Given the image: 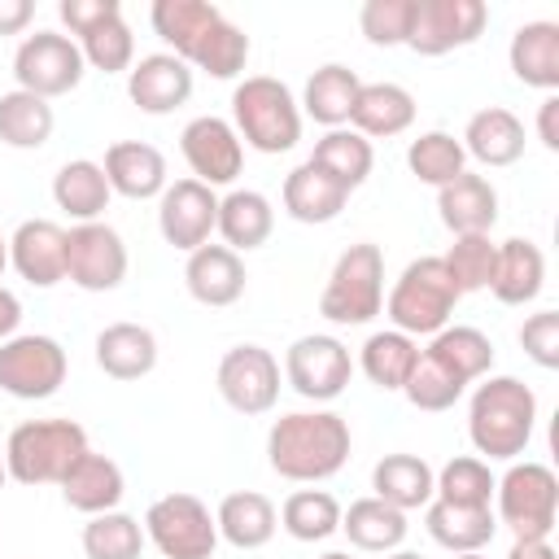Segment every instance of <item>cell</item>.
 <instances>
[{
  "label": "cell",
  "instance_id": "cell-1",
  "mask_svg": "<svg viewBox=\"0 0 559 559\" xmlns=\"http://www.w3.org/2000/svg\"><path fill=\"white\" fill-rule=\"evenodd\" d=\"M148 22L188 70L210 79H236L249 61V35L210 0H153Z\"/></svg>",
  "mask_w": 559,
  "mask_h": 559
},
{
  "label": "cell",
  "instance_id": "cell-2",
  "mask_svg": "<svg viewBox=\"0 0 559 559\" xmlns=\"http://www.w3.org/2000/svg\"><path fill=\"white\" fill-rule=\"evenodd\" d=\"M349 424L336 411H288L271 424L266 432V463L275 476L297 480V485H319L336 476L349 459Z\"/></svg>",
  "mask_w": 559,
  "mask_h": 559
},
{
  "label": "cell",
  "instance_id": "cell-3",
  "mask_svg": "<svg viewBox=\"0 0 559 559\" xmlns=\"http://www.w3.org/2000/svg\"><path fill=\"white\" fill-rule=\"evenodd\" d=\"M537 428V397L515 376H485L467 402V437L476 459H507L515 463Z\"/></svg>",
  "mask_w": 559,
  "mask_h": 559
},
{
  "label": "cell",
  "instance_id": "cell-4",
  "mask_svg": "<svg viewBox=\"0 0 559 559\" xmlns=\"http://www.w3.org/2000/svg\"><path fill=\"white\" fill-rule=\"evenodd\" d=\"M87 432L74 419H26L4 441V472L17 485H61V476L87 454Z\"/></svg>",
  "mask_w": 559,
  "mask_h": 559
},
{
  "label": "cell",
  "instance_id": "cell-5",
  "mask_svg": "<svg viewBox=\"0 0 559 559\" xmlns=\"http://www.w3.org/2000/svg\"><path fill=\"white\" fill-rule=\"evenodd\" d=\"M231 127L240 144L258 153H288L301 140V105L288 83L271 74H249L231 92Z\"/></svg>",
  "mask_w": 559,
  "mask_h": 559
},
{
  "label": "cell",
  "instance_id": "cell-6",
  "mask_svg": "<svg viewBox=\"0 0 559 559\" xmlns=\"http://www.w3.org/2000/svg\"><path fill=\"white\" fill-rule=\"evenodd\" d=\"M459 297L463 293L454 288L441 258H415L393 280V288L384 297V314L406 336H437L441 328H450Z\"/></svg>",
  "mask_w": 559,
  "mask_h": 559
},
{
  "label": "cell",
  "instance_id": "cell-7",
  "mask_svg": "<svg viewBox=\"0 0 559 559\" xmlns=\"http://www.w3.org/2000/svg\"><path fill=\"white\" fill-rule=\"evenodd\" d=\"M380 310H384V253H380V245L358 240L336 258L328 284L319 293V314L341 328H362Z\"/></svg>",
  "mask_w": 559,
  "mask_h": 559
},
{
  "label": "cell",
  "instance_id": "cell-8",
  "mask_svg": "<svg viewBox=\"0 0 559 559\" xmlns=\"http://www.w3.org/2000/svg\"><path fill=\"white\" fill-rule=\"evenodd\" d=\"M493 515L515 533V542H550L559 520V476L546 463H511L493 485Z\"/></svg>",
  "mask_w": 559,
  "mask_h": 559
},
{
  "label": "cell",
  "instance_id": "cell-9",
  "mask_svg": "<svg viewBox=\"0 0 559 559\" xmlns=\"http://www.w3.org/2000/svg\"><path fill=\"white\" fill-rule=\"evenodd\" d=\"M57 17L79 35V52L100 74H122L135 66V35L122 17L118 0H61Z\"/></svg>",
  "mask_w": 559,
  "mask_h": 559
},
{
  "label": "cell",
  "instance_id": "cell-10",
  "mask_svg": "<svg viewBox=\"0 0 559 559\" xmlns=\"http://www.w3.org/2000/svg\"><path fill=\"white\" fill-rule=\"evenodd\" d=\"M66 349L44 332H13L0 341V393L17 402H44L66 384Z\"/></svg>",
  "mask_w": 559,
  "mask_h": 559
},
{
  "label": "cell",
  "instance_id": "cell-11",
  "mask_svg": "<svg viewBox=\"0 0 559 559\" xmlns=\"http://www.w3.org/2000/svg\"><path fill=\"white\" fill-rule=\"evenodd\" d=\"M144 537L162 559H210L218 546V524L197 493H166L144 511Z\"/></svg>",
  "mask_w": 559,
  "mask_h": 559
},
{
  "label": "cell",
  "instance_id": "cell-12",
  "mask_svg": "<svg viewBox=\"0 0 559 559\" xmlns=\"http://www.w3.org/2000/svg\"><path fill=\"white\" fill-rule=\"evenodd\" d=\"M83 70H87V61H83L79 44L70 35H61V31H35L13 52L17 87L31 92V96H44V100L74 92L83 83Z\"/></svg>",
  "mask_w": 559,
  "mask_h": 559
},
{
  "label": "cell",
  "instance_id": "cell-13",
  "mask_svg": "<svg viewBox=\"0 0 559 559\" xmlns=\"http://www.w3.org/2000/svg\"><path fill=\"white\" fill-rule=\"evenodd\" d=\"M485 22H489V9L480 0H415L406 48L419 57H445L454 48L476 44Z\"/></svg>",
  "mask_w": 559,
  "mask_h": 559
},
{
  "label": "cell",
  "instance_id": "cell-14",
  "mask_svg": "<svg viewBox=\"0 0 559 559\" xmlns=\"http://www.w3.org/2000/svg\"><path fill=\"white\" fill-rule=\"evenodd\" d=\"M349 376H354V358H349V349H345L336 336H328V332L297 336V341L288 345V354H284V380L293 384L297 397H306V402H314V406L341 397L345 384H349Z\"/></svg>",
  "mask_w": 559,
  "mask_h": 559
},
{
  "label": "cell",
  "instance_id": "cell-15",
  "mask_svg": "<svg viewBox=\"0 0 559 559\" xmlns=\"http://www.w3.org/2000/svg\"><path fill=\"white\" fill-rule=\"evenodd\" d=\"M214 384H218V397L236 415H266L280 402V362L271 349L245 341L218 358Z\"/></svg>",
  "mask_w": 559,
  "mask_h": 559
},
{
  "label": "cell",
  "instance_id": "cell-16",
  "mask_svg": "<svg viewBox=\"0 0 559 559\" xmlns=\"http://www.w3.org/2000/svg\"><path fill=\"white\" fill-rule=\"evenodd\" d=\"M66 280L83 293H114L127 280V245L109 223H74L66 231Z\"/></svg>",
  "mask_w": 559,
  "mask_h": 559
},
{
  "label": "cell",
  "instance_id": "cell-17",
  "mask_svg": "<svg viewBox=\"0 0 559 559\" xmlns=\"http://www.w3.org/2000/svg\"><path fill=\"white\" fill-rule=\"evenodd\" d=\"M179 153L192 170L197 183L205 188H223L236 183L240 166H245V144L236 135V127L218 114H201L179 131Z\"/></svg>",
  "mask_w": 559,
  "mask_h": 559
},
{
  "label": "cell",
  "instance_id": "cell-18",
  "mask_svg": "<svg viewBox=\"0 0 559 559\" xmlns=\"http://www.w3.org/2000/svg\"><path fill=\"white\" fill-rule=\"evenodd\" d=\"M214 223H218V192L197 179H175L157 197V231L179 253L210 245Z\"/></svg>",
  "mask_w": 559,
  "mask_h": 559
},
{
  "label": "cell",
  "instance_id": "cell-19",
  "mask_svg": "<svg viewBox=\"0 0 559 559\" xmlns=\"http://www.w3.org/2000/svg\"><path fill=\"white\" fill-rule=\"evenodd\" d=\"M9 266L31 288H52L66 280V227L52 218H26L9 236Z\"/></svg>",
  "mask_w": 559,
  "mask_h": 559
},
{
  "label": "cell",
  "instance_id": "cell-20",
  "mask_svg": "<svg viewBox=\"0 0 559 559\" xmlns=\"http://www.w3.org/2000/svg\"><path fill=\"white\" fill-rule=\"evenodd\" d=\"M127 96L140 114H175L192 96V70L175 52H148L127 70Z\"/></svg>",
  "mask_w": 559,
  "mask_h": 559
},
{
  "label": "cell",
  "instance_id": "cell-21",
  "mask_svg": "<svg viewBox=\"0 0 559 559\" xmlns=\"http://www.w3.org/2000/svg\"><path fill=\"white\" fill-rule=\"evenodd\" d=\"M245 280H249L245 275V262L227 245H201L183 262V284H188L192 301H201L210 310L236 306L245 297Z\"/></svg>",
  "mask_w": 559,
  "mask_h": 559
},
{
  "label": "cell",
  "instance_id": "cell-22",
  "mask_svg": "<svg viewBox=\"0 0 559 559\" xmlns=\"http://www.w3.org/2000/svg\"><path fill=\"white\" fill-rule=\"evenodd\" d=\"M100 170L109 179V192H118L127 201H148V197L166 192V157H162V148H153L144 140L109 144Z\"/></svg>",
  "mask_w": 559,
  "mask_h": 559
},
{
  "label": "cell",
  "instance_id": "cell-23",
  "mask_svg": "<svg viewBox=\"0 0 559 559\" xmlns=\"http://www.w3.org/2000/svg\"><path fill=\"white\" fill-rule=\"evenodd\" d=\"M437 214L454 236H489L498 223V188L485 175L463 170L445 188H437Z\"/></svg>",
  "mask_w": 559,
  "mask_h": 559
},
{
  "label": "cell",
  "instance_id": "cell-24",
  "mask_svg": "<svg viewBox=\"0 0 559 559\" xmlns=\"http://www.w3.org/2000/svg\"><path fill=\"white\" fill-rule=\"evenodd\" d=\"M459 144L480 166H515L524 157V122L502 105H485L467 118Z\"/></svg>",
  "mask_w": 559,
  "mask_h": 559
},
{
  "label": "cell",
  "instance_id": "cell-25",
  "mask_svg": "<svg viewBox=\"0 0 559 559\" xmlns=\"http://www.w3.org/2000/svg\"><path fill=\"white\" fill-rule=\"evenodd\" d=\"M122 493H127L122 467H118L109 454H96V450H87V454L61 476V498H66V507H74V511H83V515L118 511Z\"/></svg>",
  "mask_w": 559,
  "mask_h": 559
},
{
  "label": "cell",
  "instance_id": "cell-26",
  "mask_svg": "<svg viewBox=\"0 0 559 559\" xmlns=\"http://www.w3.org/2000/svg\"><path fill=\"white\" fill-rule=\"evenodd\" d=\"M507 61H511V74L524 87H537V92L550 96L559 87V22H524V26H515Z\"/></svg>",
  "mask_w": 559,
  "mask_h": 559
},
{
  "label": "cell",
  "instance_id": "cell-27",
  "mask_svg": "<svg viewBox=\"0 0 559 559\" xmlns=\"http://www.w3.org/2000/svg\"><path fill=\"white\" fill-rule=\"evenodd\" d=\"M424 528L437 546H445L450 555H472L480 546L493 542L498 533V515L493 507H459V502H441L432 498L424 507Z\"/></svg>",
  "mask_w": 559,
  "mask_h": 559
},
{
  "label": "cell",
  "instance_id": "cell-28",
  "mask_svg": "<svg viewBox=\"0 0 559 559\" xmlns=\"http://www.w3.org/2000/svg\"><path fill=\"white\" fill-rule=\"evenodd\" d=\"M415 122V96L402 83H362L354 114H349V131H358L362 140H393Z\"/></svg>",
  "mask_w": 559,
  "mask_h": 559
},
{
  "label": "cell",
  "instance_id": "cell-29",
  "mask_svg": "<svg viewBox=\"0 0 559 559\" xmlns=\"http://www.w3.org/2000/svg\"><path fill=\"white\" fill-rule=\"evenodd\" d=\"M214 231L223 236V245L231 253H249L262 249L275 231V210L258 188H231L227 197H218V223Z\"/></svg>",
  "mask_w": 559,
  "mask_h": 559
},
{
  "label": "cell",
  "instance_id": "cell-30",
  "mask_svg": "<svg viewBox=\"0 0 559 559\" xmlns=\"http://www.w3.org/2000/svg\"><path fill=\"white\" fill-rule=\"evenodd\" d=\"M546 284V258L533 240L524 236H511L498 245V258H493V280H489V293L502 301V306H528L537 301Z\"/></svg>",
  "mask_w": 559,
  "mask_h": 559
},
{
  "label": "cell",
  "instance_id": "cell-31",
  "mask_svg": "<svg viewBox=\"0 0 559 559\" xmlns=\"http://www.w3.org/2000/svg\"><path fill=\"white\" fill-rule=\"evenodd\" d=\"M96 367L109 380H144L157 367V336L144 323H109L96 336Z\"/></svg>",
  "mask_w": 559,
  "mask_h": 559
},
{
  "label": "cell",
  "instance_id": "cell-32",
  "mask_svg": "<svg viewBox=\"0 0 559 559\" xmlns=\"http://www.w3.org/2000/svg\"><path fill=\"white\" fill-rule=\"evenodd\" d=\"M214 524H218V537L231 542L236 550H258V546H266V542L275 537L280 511H275V502H271L266 493H258V489H236V493H227V498L218 502Z\"/></svg>",
  "mask_w": 559,
  "mask_h": 559
},
{
  "label": "cell",
  "instance_id": "cell-33",
  "mask_svg": "<svg viewBox=\"0 0 559 559\" xmlns=\"http://www.w3.org/2000/svg\"><path fill=\"white\" fill-rule=\"evenodd\" d=\"M358 87H362V79H358L349 66L328 61V66H319V70L306 79V87H301V100H297V105H301V114H306V118H314L319 127L336 131V127H349V114H354Z\"/></svg>",
  "mask_w": 559,
  "mask_h": 559
},
{
  "label": "cell",
  "instance_id": "cell-34",
  "mask_svg": "<svg viewBox=\"0 0 559 559\" xmlns=\"http://www.w3.org/2000/svg\"><path fill=\"white\" fill-rule=\"evenodd\" d=\"M345 205H349V192L332 175H323L314 162H301V166L288 170V179H284V210H288V218L314 227V223H332Z\"/></svg>",
  "mask_w": 559,
  "mask_h": 559
},
{
  "label": "cell",
  "instance_id": "cell-35",
  "mask_svg": "<svg viewBox=\"0 0 559 559\" xmlns=\"http://www.w3.org/2000/svg\"><path fill=\"white\" fill-rule=\"evenodd\" d=\"M406 511L380 502L376 493L371 498H358L341 511V533L349 537V546L367 550V555H389V550H402L406 542Z\"/></svg>",
  "mask_w": 559,
  "mask_h": 559
},
{
  "label": "cell",
  "instance_id": "cell-36",
  "mask_svg": "<svg viewBox=\"0 0 559 559\" xmlns=\"http://www.w3.org/2000/svg\"><path fill=\"white\" fill-rule=\"evenodd\" d=\"M109 197H114L109 179H105L100 162H92V157H74L52 175V201L74 223H100V214L109 210Z\"/></svg>",
  "mask_w": 559,
  "mask_h": 559
},
{
  "label": "cell",
  "instance_id": "cell-37",
  "mask_svg": "<svg viewBox=\"0 0 559 559\" xmlns=\"http://www.w3.org/2000/svg\"><path fill=\"white\" fill-rule=\"evenodd\" d=\"M415 362H419V341L406 336V332H397V328L371 332V336L362 341V349H358L362 376H367L376 389H384V393H402V384L411 380Z\"/></svg>",
  "mask_w": 559,
  "mask_h": 559
},
{
  "label": "cell",
  "instance_id": "cell-38",
  "mask_svg": "<svg viewBox=\"0 0 559 559\" xmlns=\"http://www.w3.org/2000/svg\"><path fill=\"white\" fill-rule=\"evenodd\" d=\"M432 480L437 472L419 459V454H384L371 467V489L380 502L397 507V511H419L432 502Z\"/></svg>",
  "mask_w": 559,
  "mask_h": 559
},
{
  "label": "cell",
  "instance_id": "cell-39",
  "mask_svg": "<svg viewBox=\"0 0 559 559\" xmlns=\"http://www.w3.org/2000/svg\"><path fill=\"white\" fill-rule=\"evenodd\" d=\"M306 162H314V166H319L323 175H332L345 192H354L358 183H367V175H371V166H376V153H371V140H362L358 131L336 127V131H323V135L314 140V153H310Z\"/></svg>",
  "mask_w": 559,
  "mask_h": 559
},
{
  "label": "cell",
  "instance_id": "cell-40",
  "mask_svg": "<svg viewBox=\"0 0 559 559\" xmlns=\"http://www.w3.org/2000/svg\"><path fill=\"white\" fill-rule=\"evenodd\" d=\"M428 358H437L450 376H459L463 384L472 380H485L489 367H493V341L480 332V328H467V323H454V328H441L428 349Z\"/></svg>",
  "mask_w": 559,
  "mask_h": 559
},
{
  "label": "cell",
  "instance_id": "cell-41",
  "mask_svg": "<svg viewBox=\"0 0 559 559\" xmlns=\"http://www.w3.org/2000/svg\"><path fill=\"white\" fill-rule=\"evenodd\" d=\"M57 114L44 96H31L22 87L0 96V144L9 148H44L52 140Z\"/></svg>",
  "mask_w": 559,
  "mask_h": 559
},
{
  "label": "cell",
  "instance_id": "cell-42",
  "mask_svg": "<svg viewBox=\"0 0 559 559\" xmlns=\"http://www.w3.org/2000/svg\"><path fill=\"white\" fill-rule=\"evenodd\" d=\"M280 528L293 542H328L341 533V502L328 489H297L280 507Z\"/></svg>",
  "mask_w": 559,
  "mask_h": 559
},
{
  "label": "cell",
  "instance_id": "cell-43",
  "mask_svg": "<svg viewBox=\"0 0 559 559\" xmlns=\"http://www.w3.org/2000/svg\"><path fill=\"white\" fill-rule=\"evenodd\" d=\"M406 166L419 183L428 188H445L450 179H459L467 170V153L450 131H424L406 144Z\"/></svg>",
  "mask_w": 559,
  "mask_h": 559
},
{
  "label": "cell",
  "instance_id": "cell-44",
  "mask_svg": "<svg viewBox=\"0 0 559 559\" xmlns=\"http://www.w3.org/2000/svg\"><path fill=\"white\" fill-rule=\"evenodd\" d=\"M83 555L87 559H140L144 550V524L127 511H100V515H87L83 524Z\"/></svg>",
  "mask_w": 559,
  "mask_h": 559
},
{
  "label": "cell",
  "instance_id": "cell-45",
  "mask_svg": "<svg viewBox=\"0 0 559 559\" xmlns=\"http://www.w3.org/2000/svg\"><path fill=\"white\" fill-rule=\"evenodd\" d=\"M493 485H498V476L489 472L485 459H476V454H459V459H450V463L437 472V480H432V498H441V502H459V507H493Z\"/></svg>",
  "mask_w": 559,
  "mask_h": 559
},
{
  "label": "cell",
  "instance_id": "cell-46",
  "mask_svg": "<svg viewBox=\"0 0 559 559\" xmlns=\"http://www.w3.org/2000/svg\"><path fill=\"white\" fill-rule=\"evenodd\" d=\"M493 258H498V245L489 236H454V245L441 253L450 280L459 293H480L489 288L493 280Z\"/></svg>",
  "mask_w": 559,
  "mask_h": 559
},
{
  "label": "cell",
  "instance_id": "cell-47",
  "mask_svg": "<svg viewBox=\"0 0 559 559\" xmlns=\"http://www.w3.org/2000/svg\"><path fill=\"white\" fill-rule=\"evenodd\" d=\"M402 393H406V402L415 406V411H428V415H437V411H450L463 393H467V384L459 380V376H450L437 358H428L424 349H419V362H415V371H411V380L402 384Z\"/></svg>",
  "mask_w": 559,
  "mask_h": 559
},
{
  "label": "cell",
  "instance_id": "cell-48",
  "mask_svg": "<svg viewBox=\"0 0 559 559\" xmlns=\"http://www.w3.org/2000/svg\"><path fill=\"white\" fill-rule=\"evenodd\" d=\"M411 4H415V0H367V4L358 9V26H362L367 44H376V48H397V44H406Z\"/></svg>",
  "mask_w": 559,
  "mask_h": 559
},
{
  "label": "cell",
  "instance_id": "cell-49",
  "mask_svg": "<svg viewBox=\"0 0 559 559\" xmlns=\"http://www.w3.org/2000/svg\"><path fill=\"white\" fill-rule=\"evenodd\" d=\"M520 345L524 354L542 367V371H555L559 367V310H537L520 323Z\"/></svg>",
  "mask_w": 559,
  "mask_h": 559
},
{
  "label": "cell",
  "instance_id": "cell-50",
  "mask_svg": "<svg viewBox=\"0 0 559 559\" xmlns=\"http://www.w3.org/2000/svg\"><path fill=\"white\" fill-rule=\"evenodd\" d=\"M537 140H542L550 153H559V96H555V92L537 105Z\"/></svg>",
  "mask_w": 559,
  "mask_h": 559
},
{
  "label": "cell",
  "instance_id": "cell-51",
  "mask_svg": "<svg viewBox=\"0 0 559 559\" xmlns=\"http://www.w3.org/2000/svg\"><path fill=\"white\" fill-rule=\"evenodd\" d=\"M31 17H35V4H31V0H0V35L26 31Z\"/></svg>",
  "mask_w": 559,
  "mask_h": 559
},
{
  "label": "cell",
  "instance_id": "cell-52",
  "mask_svg": "<svg viewBox=\"0 0 559 559\" xmlns=\"http://www.w3.org/2000/svg\"><path fill=\"white\" fill-rule=\"evenodd\" d=\"M17 323H22V301L0 284V341H9L17 332Z\"/></svg>",
  "mask_w": 559,
  "mask_h": 559
},
{
  "label": "cell",
  "instance_id": "cell-53",
  "mask_svg": "<svg viewBox=\"0 0 559 559\" xmlns=\"http://www.w3.org/2000/svg\"><path fill=\"white\" fill-rule=\"evenodd\" d=\"M507 559H559V555H555L550 542H515V546L507 550Z\"/></svg>",
  "mask_w": 559,
  "mask_h": 559
},
{
  "label": "cell",
  "instance_id": "cell-54",
  "mask_svg": "<svg viewBox=\"0 0 559 559\" xmlns=\"http://www.w3.org/2000/svg\"><path fill=\"white\" fill-rule=\"evenodd\" d=\"M4 266H9V240L0 236V275H4Z\"/></svg>",
  "mask_w": 559,
  "mask_h": 559
},
{
  "label": "cell",
  "instance_id": "cell-55",
  "mask_svg": "<svg viewBox=\"0 0 559 559\" xmlns=\"http://www.w3.org/2000/svg\"><path fill=\"white\" fill-rule=\"evenodd\" d=\"M384 559H424V555H415V550H389Z\"/></svg>",
  "mask_w": 559,
  "mask_h": 559
},
{
  "label": "cell",
  "instance_id": "cell-56",
  "mask_svg": "<svg viewBox=\"0 0 559 559\" xmlns=\"http://www.w3.org/2000/svg\"><path fill=\"white\" fill-rule=\"evenodd\" d=\"M319 559H349L345 550H328V555H319Z\"/></svg>",
  "mask_w": 559,
  "mask_h": 559
},
{
  "label": "cell",
  "instance_id": "cell-57",
  "mask_svg": "<svg viewBox=\"0 0 559 559\" xmlns=\"http://www.w3.org/2000/svg\"><path fill=\"white\" fill-rule=\"evenodd\" d=\"M4 480H9V472H4V454H0V485H4Z\"/></svg>",
  "mask_w": 559,
  "mask_h": 559
},
{
  "label": "cell",
  "instance_id": "cell-58",
  "mask_svg": "<svg viewBox=\"0 0 559 559\" xmlns=\"http://www.w3.org/2000/svg\"><path fill=\"white\" fill-rule=\"evenodd\" d=\"M454 559H485V555H480V550H472V555H454Z\"/></svg>",
  "mask_w": 559,
  "mask_h": 559
}]
</instances>
